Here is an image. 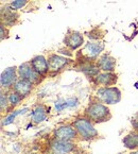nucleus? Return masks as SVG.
<instances>
[{"instance_id":"1","label":"nucleus","mask_w":138,"mask_h":154,"mask_svg":"<svg viewBox=\"0 0 138 154\" xmlns=\"http://www.w3.org/2000/svg\"><path fill=\"white\" fill-rule=\"evenodd\" d=\"M85 116L94 123L105 122L112 118L111 112H109L107 105L103 104L100 101L91 102L90 104L86 107Z\"/></svg>"},{"instance_id":"2","label":"nucleus","mask_w":138,"mask_h":154,"mask_svg":"<svg viewBox=\"0 0 138 154\" xmlns=\"http://www.w3.org/2000/svg\"><path fill=\"white\" fill-rule=\"evenodd\" d=\"M72 125L77 130L78 135L81 137V139L86 141L94 140L98 137V131L94 127V122H91L88 118L79 117L75 119Z\"/></svg>"},{"instance_id":"3","label":"nucleus","mask_w":138,"mask_h":154,"mask_svg":"<svg viewBox=\"0 0 138 154\" xmlns=\"http://www.w3.org/2000/svg\"><path fill=\"white\" fill-rule=\"evenodd\" d=\"M97 98L105 104H116L121 100V91L118 87H100L97 91Z\"/></svg>"},{"instance_id":"4","label":"nucleus","mask_w":138,"mask_h":154,"mask_svg":"<svg viewBox=\"0 0 138 154\" xmlns=\"http://www.w3.org/2000/svg\"><path fill=\"white\" fill-rule=\"evenodd\" d=\"M104 50V44L102 42H89L85 44L81 50V54L87 60H96Z\"/></svg>"},{"instance_id":"5","label":"nucleus","mask_w":138,"mask_h":154,"mask_svg":"<svg viewBox=\"0 0 138 154\" xmlns=\"http://www.w3.org/2000/svg\"><path fill=\"white\" fill-rule=\"evenodd\" d=\"M17 73L19 75V79L28 80V81L32 82L33 84L38 83L41 80V75L34 70L33 67L31 66L30 62H26V63L21 64L18 68H17Z\"/></svg>"},{"instance_id":"6","label":"nucleus","mask_w":138,"mask_h":154,"mask_svg":"<svg viewBox=\"0 0 138 154\" xmlns=\"http://www.w3.org/2000/svg\"><path fill=\"white\" fill-rule=\"evenodd\" d=\"M78 132L75 129L73 125H61L57 129L53 131V137L54 139H60V140H68L71 141L77 138Z\"/></svg>"},{"instance_id":"7","label":"nucleus","mask_w":138,"mask_h":154,"mask_svg":"<svg viewBox=\"0 0 138 154\" xmlns=\"http://www.w3.org/2000/svg\"><path fill=\"white\" fill-rule=\"evenodd\" d=\"M17 67L12 66V67H8L5 70L1 72V77H0V84H1V88L8 89L10 87H13L15 82L17 81Z\"/></svg>"},{"instance_id":"8","label":"nucleus","mask_w":138,"mask_h":154,"mask_svg":"<svg viewBox=\"0 0 138 154\" xmlns=\"http://www.w3.org/2000/svg\"><path fill=\"white\" fill-rule=\"evenodd\" d=\"M84 44V37L80 32L78 31H69L65 35L64 38V45L71 51L79 49Z\"/></svg>"},{"instance_id":"9","label":"nucleus","mask_w":138,"mask_h":154,"mask_svg":"<svg viewBox=\"0 0 138 154\" xmlns=\"http://www.w3.org/2000/svg\"><path fill=\"white\" fill-rule=\"evenodd\" d=\"M47 60H48V65H49L50 71H54V72L62 70L65 66H67L68 64L70 63V60H68L65 57L57 54V53L50 54Z\"/></svg>"},{"instance_id":"10","label":"nucleus","mask_w":138,"mask_h":154,"mask_svg":"<svg viewBox=\"0 0 138 154\" xmlns=\"http://www.w3.org/2000/svg\"><path fill=\"white\" fill-rule=\"evenodd\" d=\"M97 66L100 70L104 72H114L116 68V59L111 54L104 53L97 60Z\"/></svg>"},{"instance_id":"11","label":"nucleus","mask_w":138,"mask_h":154,"mask_svg":"<svg viewBox=\"0 0 138 154\" xmlns=\"http://www.w3.org/2000/svg\"><path fill=\"white\" fill-rule=\"evenodd\" d=\"M31 66L33 69L38 73L39 75H46L50 71L49 65H48V60L44 55H36L30 61Z\"/></svg>"},{"instance_id":"12","label":"nucleus","mask_w":138,"mask_h":154,"mask_svg":"<svg viewBox=\"0 0 138 154\" xmlns=\"http://www.w3.org/2000/svg\"><path fill=\"white\" fill-rule=\"evenodd\" d=\"M94 80H95V83L98 85L109 87L117 83L118 78L117 75H115L114 72H99L96 77H94Z\"/></svg>"},{"instance_id":"13","label":"nucleus","mask_w":138,"mask_h":154,"mask_svg":"<svg viewBox=\"0 0 138 154\" xmlns=\"http://www.w3.org/2000/svg\"><path fill=\"white\" fill-rule=\"evenodd\" d=\"M32 88H33V83L23 79H18L13 86V91L18 94V95H20L23 98L29 96Z\"/></svg>"},{"instance_id":"14","label":"nucleus","mask_w":138,"mask_h":154,"mask_svg":"<svg viewBox=\"0 0 138 154\" xmlns=\"http://www.w3.org/2000/svg\"><path fill=\"white\" fill-rule=\"evenodd\" d=\"M51 148L57 151H61L64 153H72L77 148V145H75L71 141L68 140H60V139H53L51 141Z\"/></svg>"},{"instance_id":"15","label":"nucleus","mask_w":138,"mask_h":154,"mask_svg":"<svg viewBox=\"0 0 138 154\" xmlns=\"http://www.w3.org/2000/svg\"><path fill=\"white\" fill-rule=\"evenodd\" d=\"M18 19V14L10 7L1 10V23L5 26H14Z\"/></svg>"},{"instance_id":"16","label":"nucleus","mask_w":138,"mask_h":154,"mask_svg":"<svg viewBox=\"0 0 138 154\" xmlns=\"http://www.w3.org/2000/svg\"><path fill=\"white\" fill-rule=\"evenodd\" d=\"M47 109L44 105H36L35 109L32 111L31 118L34 123H41L47 119Z\"/></svg>"},{"instance_id":"17","label":"nucleus","mask_w":138,"mask_h":154,"mask_svg":"<svg viewBox=\"0 0 138 154\" xmlns=\"http://www.w3.org/2000/svg\"><path fill=\"white\" fill-rule=\"evenodd\" d=\"M122 143L129 150L138 149V132L134 131L125 135L122 139Z\"/></svg>"},{"instance_id":"18","label":"nucleus","mask_w":138,"mask_h":154,"mask_svg":"<svg viewBox=\"0 0 138 154\" xmlns=\"http://www.w3.org/2000/svg\"><path fill=\"white\" fill-rule=\"evenodd\" d=\"M27 111H28V109H20V111H16V112H14V113L10 114L9 116H7V117L2 119L1 125H2V127H5V125H11V123H13L16 116L21 115V114H25Z\"/></svg>"},{"instance_id":"19","label":"nucleus","mask_w":138,"mask_h":154,"mask_svg":"<svg viewBox=\"0 0 138 154\" xmlns=\"http://www.w3.org/2000/svg\"><path fill=\"white\" fill-rule=\"evenodd\" d=\"M8 99H9V103L12 105V106H16L17 104H19V102L23 100V97L20 95H18L15 91H12V93L9 94L8 96Z\"/></svg>"},{"instance_id":"20","label":"nucleus","mask_w":138,"mask_h":154,"mask_svg":"<svg viewBox=\"0 0 138 154\" xmlns=\"http://www.w3.org/2000/svg\"><path fill=\"white\" fill-rule=\"evenodd\" d=\"M27 3H28V0H14L9 7L11 8L12 10H14V11H17V10L25 8Z\"/></svg>"},{"instance_id":"21","label":"nucleus","mask_w":138,"mask_h":154,"mask_svg":"<svg viewBox=\"0 0 138 154\" xmlns=\"http://www.w3.org/2000/svg\"><path fill=\"white\" fill-rule=\"evenodd\" d=\"M55 109H57V112H62L64 109L66 107H69L68 106V103H67V100H59V101L55 102Z\"/></svg>"},{"instance_id":"22","label":"nucleus","mask_w":138,"mask_h":154,"mask_svg":"<svg viewBox=\"0 0 138 154\" xmlns=\"http://www.w3.org/2000/svg\"><path fill=\"white\" fill-rule=\"evenodd\" d=\"M0 103H1L0 104L1 105V111H5V109H7L8 104H9V99L3 93H1V96H0Z\"/></svg>"},{"instance_id":"23","label":"nucleus","mask_w":138,"mask_h":154,"mask_svg":"<svg viewBox=\"0 0 138 154\" xmlns=\"http://www.w3.org/2000/svg\"><path fill=\"white\" fill-rule=\"evenodd\" d=\"M131 125L133 127V130L136 132H138V112L136 114H134L133 117L131 119Z\"/></svg>"},{"instance_id":"24","label":"nucleus","mask_w":138,"mask_h":154,"mask_svg":"<svg viewBox=\"0 0 138 154\" xmlns=\"http://www.w3.org/2000/svg\"><path fill=\"white\" fill-rule=\"evenodd\" d=\"M67 103H68V106H77L78 105V100L77 98H69V99H67Z\"/></svg>"},{"instance_id":"25","label":"nucleus","mask_w":138,"mask_h":154,"mask_svg":"<svg viewBox=\"0 0 138 154\" xmlns=\"http://www.w3.org/2000/svg\"><path fill=\"white\" fill-rule=\"evenodd\" d=\"M48 154H69V153H64V152H61V151H57V150L52 149V148L50 147V150L48 152Z\"/></svg>"},{"instance_id":"26","label":"nucleus","mask_w":138,"mask_h":154,"mask_svg":"<svg viewBox=\"0 0 138 154\" xmlns=\"http://www.w3.org/2000/svg\"><path fill=\"white\" fill-rule=\"evenodd\" d=\"M7 34H8V32L5 33V25H1V41L5 39V35L7 36Z\"/></svg>"},{"instance_id":"27","label":"nucleus","mask_w":138,"mask_h":154,"mask_svg":"<svg viewBox=\"0 0 138 154\" xmlns=\"http://www.w3.org/2000/svg\"><path fill=\"white\" fill-rule=\"evenodd\" d=\"M130 154H138V149H136L135 151H133L132 153H130Z\"/></svg>"},{"instance_id":"28","label":"nucleus","mask_w":138,"mask_h":154,"mask_svg":"<svg viewBox=\"0 0 138 154\" xmlns=\"http://www.w3.org/2000/svg\"><path fill=\"white\" fill-rule=\"evenodd\" d=\"M135 87H136V88H138V83L135 84Z\"/></svg>"},{"instance_id":"29","label":"nucleus","mask_w":138,"mask_h":154,"mask_svg":"<svg viewBox=\"0 0 138 154\" xmlns=\"http://www.w3.org/2000/svg\"><path fill=\"white\" fill-rule=\"evenodd\" d=\"M119 154H122V153H119Z\"/></svg>"}]
</instances>
